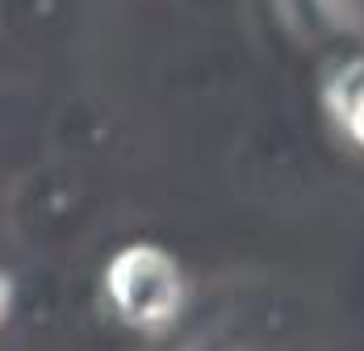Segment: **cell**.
<instances>
[{"instance_id": "cell-1", "label": "cell", "mask_w": 364, "mask_h": 351, "mask_svg": "<svg viewBox=\"0 0 364 351\" xmlns=\"http://www.w3.org/2000/svg\"><path fill=\"white\" fill-rule=\"evenodd\" d=\"M101 293L109 301L117 322L159 335L184 314V272L172 251L155 243H130L113 251L105 272H101Z\"/></svg>"}, {"instance_id": "cell-2", "label": "cell", "mask_w": 364, "mask_h": 351, "mask_svg": "<svg viewBox=\"0 0 364 351\" xmlns=\"http://www.w3.org/2000/svg\"><path fill=\"white\" fill-rule=\"evenodd\" d=\"M360 101H364V59H348V63H339L327 75V84H323V109H327L331 122L339 126Z\"/></svg>"}, {"instance_id": "cell-3", "label": "cell", "mask_w": 364, "mask_h": 351, "mask_svg": "<svg viewBox=\"0 0 364 351\" xmlns=\"http://www.w3.org/2000/svg\"><path fill=\"white\" fill-rule=\"evenodd\" d=\"M339 130H343L348 139L356 142V146H364V101H360L356 109H352V113H348L343 122H339Z\"/></svg>"}, {"instance_id": "cell-4", "label": "cell", "mask_w": 364, "mask_h": 351, "mask_svg": "<svg viewBox=\"0 0 364 351\" xmlns=\"http://www.w3.org/2000/svg\"><path fill=\"white\" fill-rule=\"evenodd\" d=\"M9 310H13V276L0 272V326L9 322Z\"/></svg>"}]
</instances>
